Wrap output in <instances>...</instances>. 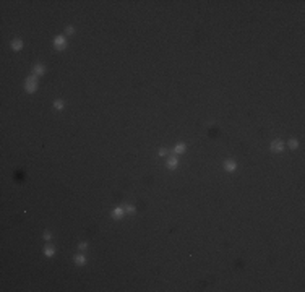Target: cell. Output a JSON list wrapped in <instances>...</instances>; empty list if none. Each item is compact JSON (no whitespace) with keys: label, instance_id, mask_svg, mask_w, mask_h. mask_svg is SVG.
I'll return each mask as SVG.
<instances>
[{"label":"cell","instance_id":"cell-7","mask_svg":"<svg viewBox=\"0 0 305 292\" xmlns=\"http://www.w3.org/2000/svg\"><path fill=\"white\" fill-rule=\"evenodd\" d=\"M11 47H13L15 50H20L21 47H23V42H21L20 39H15V41L11 42Z\"/></svg>","mask_w":305,"mask_h":292},{"label":"cell","instance_id":"cell-10","mask_svg":"<svg viewBox=\"0 0 305 292\" xmlns=\"http://www.w3.org/2000/svg\"><path fill=\"white\" fill-rule=\"evenodd\" d=\"M54 107H55L57 110H60V109H63V101H60V99H57V101L54 102Z\"/></svg>","mask_w":305,"mask_h":292},{"label":"cell","instance_id":"cell-16","mask_svg":"<svg viewBox=\"0 0 305 292\" xmlns=\"http://www.w3.org/2000/svg\"><path fill=\"white\" fill-rule=\"evenodd\" d=\"M159 154H161V156H166V154H167V149H164V148L159 149Z\"/></svg>","mask_w":305,"mask_h":292},{"label":"cell","instance_id":"cell-12","mask_svg":"<svg viewBox=\"0 0 305 292\" xmlns=\"http://www.w3.org/2000/svg\"><path fill=\"white\" fill-rule=\"evenodd\" d=\"M75 261H76L78 265H83L85 261H86V258H85L83 255H76V257H75Z\"/></svg>","mask_w":305,"mask_h":292},{"label":"cell","instance_id":"cell-3","mask_svg":"<svg viewBox=\"0 0 305 292\" xmlns=\"http://www.w3.org/2000/svg\"><path fill=\"white\" fill-rule=\"evenodd\" d=\"M282 148H284V145H282V141H279V140H276V141H273V143H271V149H273V151H282Z\"/></svg>","mask_w":305,"mask_h":292},{"label":"cell","instance_id":"cell-9","mask_svg":"<svg viewBox=\"0 0 305 292\" xmlns=\"http://www.w3.org/2000/svg\"><path fill=\"white\" fill-rule=\"evenodd\" d=\"M44 253H46L47 257H52L54 255V247H50V245H47L46 248H44Z\"/></svg>","mask_w":305,"mask_h":292},{"label":"cell","instance_id":"cell-15","mask_svg":"<svg viewBox=\"0 0 305 292\" xmlns=\"http://www.w3.org/2000/svg\"><path fill=\"white\" fill-rule=\"evenodd\" d=\"M86 247H88V243H86V242H81V243L78 245V248H80V250H83V248H86Z\"/></svg>","mask_w":305,"mask_h":292},{"label":"cell","instance_id":"cell-13","mask_svg":"<svg viewBox=\"0 0 305 292\" xmlns=\"http://www.w3.org/2000/svg\"><path fill=\"white\" fill-rule=\"evenodd\" d=\"M289 146H291L292 149H295L297 146H299V141H297V140H294V138H292L291 141H289Z\"/></svg>","mask_w":305,"mask_h":292},{"label":"cell","instance_id":"cell-11","mask_svg":"<svg viewBox=\"0 0 305 292\" xmlns=\"http://www.w3.org/2000/svg\"><path fill=\"white\" fill-rule=\"evenodd\" d=\"M174 151H175V153H183V151H185V145H183V143H178V145L175 146Z\"/></svg>","mask_w":305,"mask_h":292},{"label":"cell","instance_id":"cell-17","mask_svg":"<svg viewBox=\"0 0 305 292\" xmlns=\"http://www.w3.org/2000/svg\"><path fill=\"white\" fill-rule=\"evenodd\" d=\"M44 239L49 240V239H50V232H44Z\"/></svg>","mask_w":305,"mask_h":292},{"label":"cell","instance_id":"cell-5","mask_svg":"<svg viewBox=\"0 0 305 292\" xmlns=\"http://www.w3.org/2000/svg\"><path fill=\"white\" fill-rule=\"evenodd\" d=\"M224 167H226L229 172H232V170H235V162H232V161H226V162H224Z\"/></svg>","mask_w":305,"mask_h":292},{"label":"cell","instance_id":"cell-4","mask_svg":"<svg viewBox=\"0 0 305 292\" xmlns=\"http://www.w3.org/2000/svg\"><path fill=\"white\" fill-rule=\"evenodd\" d=\"M123 213H125V211H123L122 208H115V209H114V213H112V216H114L115 219H120L122 216H123Z\"/></svg>","mask_w":305,"mask_h":292},{"label":"cell","instance_id":"cell-2","mask_svg":"<svg viewBox=\"0 0 305 292\" xmlns=\"http://www.w3.org/2000/svg\"><path fill=\"white\" fill-rule=\"evenodd\" d=\"M54 44H55V47H57V49H63V47H65V44H67V41H65V37H63V36H57V37H55V41H54Z\"/></svg>","mask_w":305,"mask_h":292},{"label":"cell","instance_id":"cell-6","mask_svg":"<svg viewBox=\"0 0 305 292\" xmlns=\"http://www.w3.org/2000/svg\"><path fill=\"white\" fill-rule=\"evenodd\" d=\"M177 162H178L177 158H169V159H167V167H169V169H174V167L177 166Z\"/></svg>","mask_w":305,"mask_h":292},{"label":"cell","instance_id":"cell-1","mask_svg":"<svg viewBox=\"0 0 305 292\" xmlns=\"http://www.w3.org/2000/svg\"><path fill=\"white\" fill-rule=\"evenodd\" d=\"M36 81H38V78H36V75H34V76H29L28 80H26V91L28 93H33V91H36V89H38V83H36Z\"/></svg>","mask_w":305,"mask_h":292},{"label":"cell","instance_id":"cell-14","mask_svg":"<svg viewBox=\"0 0 305 292\" xmlns=\"http://www.w3.org/2000/svg\"><path fill=\"white\" fill-rule=\"evenodd\" d=\"M125 211H127V213H128V214H133V213H135V208H133V206H131V205H128V206H127V208H125Z\"/></svg>","mask_w":305,"mask_h":292},{"label":"cell","instance_id":"cell-8","mask_svg":"<svg viewBox=\"0 0 305 292\" xmlns=\"http://www.w3.org/2000/svg\"><path fill=\"white\" fill-rule=\"evenodd\" d=\"M42 73H44V67L41 63L34 65V75H42Z\"/></svg>","mask_w":305,"mask_h":292},{"label":"cell","instance_id":"cell-18","mask_svg":"<svg viewBox=\"0 0 305 292\" xmlns=\"http://www.w3.org/2000/svg\"><path fill=\"white\" fill-rule=\"evenodd\" d=\"M73 33V26H68L67 28V34H71Z\"/></svg>","mask_w":305,"mask_h":292}]
</instances>
